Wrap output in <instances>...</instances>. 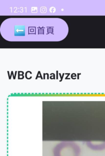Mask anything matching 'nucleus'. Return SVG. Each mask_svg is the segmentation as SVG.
<instances>
[{
    "instance_id": "f03ea898",
    "label": "nucleus",
    "mask_w": 105,
    "mask_h": 156,
    "mask_svg": "<svg viewBox=\"0 0 105 156\" xmlns=\"http://www.w3.org/2000/svg\"><path fill=\"white\" fill-rule=\"evenodd\" d=\"M86 144L89 149L93 151H102L105 150V141L96 142L88 141Z\"/></svg>"
},
{
    "instance_id": "f257e3e1",
    "label": "nucleus",
    "mask_w": 105,
    "mask_h": 156,
    "mask_svg": "<svg viewBox=\"0 0 105 156\" xmlns=\"http://www.w3.org/2000/svg\"><path fill=\"white\" fill-rule=\"evenodd\" d=\"M80 146L72 141L58 142L54 147L52 151L53 156H81Z\"/></svg>"
}]
</instances>
